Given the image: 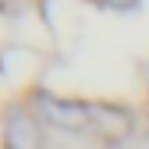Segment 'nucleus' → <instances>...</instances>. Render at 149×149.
<instances>
[{
	"mask_svg": "<svg viewBox=\"0 0 149 149\" xmlns=\"http://www.w3.org/2000/svg\"><path fill=\"white\" fill-rule=\"evenodd\" d=\"M4 146L7 149H43L39 124L32 121L29 110H11L4 124Z\"/></svg>",
	"mask_w": 149,
	"mask_h": 149,
	"instance_id": "nucleus-1",
	"label": "nucleus"
},
{
	"mask_svg": "<svg viewBox=\"0 0 149 149\" xmlns=\"http://www.w3.org/2000/svg\"><path fill=\"white\" fill-rule=\"evenodd\" d=\"M43 114L53 121V124H61V128H82L89 124V107L82 103H71V100H57V96H43Z\"/></svg>",
	"mask_w": 149,
	"mask_h": 149,
	"instance_id": "nucleus-2",
	"label": "nucleus"
},
{
	"mask_svg": "<svg viewBox=\"0 0 149 149\" xmlns=\"http://www.w3.org/2000/svg\"><path fill=\"white\" fill-rule=\"evenodd\" d=\"M107 4H110V7H128L132 0H107Z\"/></svg>",
	"mask_w": 149,
	"mask_h": 149,
	"instance_id": "nucleus-4",
	"label": "nucleus"
},
{
	"mask_svg": "<svg viewBox=\"0 0 149 149\" xmlns=\"http://www.w3.org/2000/svg\"><path fill=\"white\" fill-rule=\"evenodd\" d=\"M89 121L100 128L103 135H110V139H124L128 132H132V117L124 114L121 107H89Z\"/></svg>",
	"mask_w": 149,
	"mask_h": 149,
	"instance_id": "nucleus-3",
	"label": "nucleus"
}]
</instances>
